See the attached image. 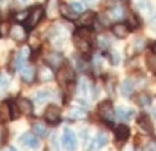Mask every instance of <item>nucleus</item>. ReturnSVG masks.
I'll list each match as a JSON object with an SVG mask.
<instances>
[{
	"mask_svg": "<svg viewBox=\"0 0 156 151\" xmlns=\"http://www.w3.org/2000/svg\"><path fill=\"white\" fill-rule=\"evenodd\" d=\"M44 8L40 6V5H36L34 8H31L29 10V15H28V19L25 20V26L27 29H33L35 28L36 25L40 23V20L43 19L44 16Z\"/></svg>",
	"mask_w": 156,
	"mask_h": 151,
	"instance_id": "nucleus-1",
	"label": "nucleus"
},
{
	"mask_svg": "<svg viewBox=\"0 0 156 151\" xmlns=\"http://www.w3.org/2000/svg\"><path fill=\"white\" fill-rule=\"evenodd\" d=\"M98 114H99V116L105 121V122H108V124H112V121H114V119H115V109H114V106H112V104H111V101H102L100 105H99V107H98Z\"/></svg>",
	"mask_w": 156,
	"mask_h": 151,
	"instance_id": "nucleus-2",
	"label": "nucleus"
},
{
	"mask_svg": "<svg viewBox=\"0 0 156 151\" xmlns=\"http://www.w3.org/2000/svg\"><path fill=\"white\" fill-rule=\"evenodd\" d=\"M56 79L61 85L65 84H73L75 80V72L70 66H61L59 69V72L56 74Z\"/></svg>",
	"mask_w": 156,
	"mask_h": 151,
	"instance_id": "nucleus-3",
	"label": "nucleus"
},
{
	"mask_svg": "<svg viewBox=\"0 0 156 151\" xmlns=\"http://www.w3.org/2000/svg\"><path fill=\"white\" fill-rule=\"evenodd\" d=\"M44 118L49 124H58L60 121V118H61L60 107L54 105V104H50L44 112Z\"/></svg>",
	"mask_w": 156,
	"mask_h": 151,
	"instance_id": "nucleus-4",
	"label": "nucleus"
},
{
	"mask_svg": "<svg viewBox=\"0 0 156 151\" xmlns=\"http://www.w3.org/2000/svg\"><path fill=\"white\" fill-rule=\"evenodd\" d=\"M45 62L51 69H60L64 65V56L59 53L50 51L45 55Z\"/></svg>",
	"mask_w": 156,
	"mask_h": 151,
	"instance_id": "nucleus-5",
	"label": "nucleus"
},
{
	"mask_svg": "<svg viewBox=\"0 0 156 151\" xmlns=\"http://www.w3.org/2000/svg\"><path fill=\"white\" fill-rule=\"evenodd\" d=\"M27 30H28L27 26H23V25H20V24H15V25H12V26L10 28L9 34H10V36L15 41L23 43L25 39H27V36H28Z\"/></svg>",
	"mask_w": 156,
	"mask_h": 151,
	"instance_id": "nucleus-6",
	"label": "nucleus"
},
{
	"mask_svg": "<svg viewBox=\"0 0 156 151\" xmlns=\"http://www.w3.org/2000/svg\"><path fill=\"white\" fill-rule=\"evenodd\" d=\"M62 145L68 150H74L76 147V136L73 130L65 129L62 134Z\"/></svg>",
	"mask_w": 156,
	"mask_h": 151,
	"instance_id": "nucleus-7",
	"label": "nucleus"
},
{
	"mask_svg": "<svg viewBox=\"0 0 156 151\" xmlns=\"http://www.w3.org/2000/svg\"><path fill=\"white\" fill-rule=\"evenodd\" d=\"M115 115L119 120L121 121H130L134 115H135V111L130 107H125V106H120L115 110Z\"/></svg>",
	"mask_w": 156,
	"mask_h": 151,
	"instance_id": "nucleus-8",
	"label": "nucleus"
},
{
	"mask_svg": "<svg viewBox=\"0 0 156 151\" xmlns=\"http://www.w3.org/2000/svg\"><path fill=\"white\" fill-rule=\"evenodd\" d=\"M137 124H139V126L144 130L146 134H154V124L150 119L149 115L146 114H142L139 119H137Z\"/></svg>",
	"mask_w": 156,
	"mask_h": 151,
	"instance_id": "nucleus-9",
	"label": "nucleus"
},
{
	"mask_svg": "<svg viewBox=\"0 0 156 151\" xmlns=\"http://www.w3.org/2000/svg\"><path fill=\"white\" fill-rule=\"evenodd\" d=\"M111 31L116 37H119V39H124V37L127 36V34L130 31V28L127 26V24L116 23L111 26Z\"/></svg>",
	"mask_w": 156,
	"mask_h": 151,
	"instance_id": "nucleus-10",
	"label": "nucleus"
},
{
	"mask_svg": "<svg viewBox=\"0 0 156 151\" xmlns=\"http://www.w3.org/2000/svg\"><path fill=\"white\" fill-rule=\"evenodd\" d=\"M19 142L23 145V146H29L31 149H36L39 146V140L37 137L34 135V134H30V132H27L21 135V137L19 139Z\"/></svg>",
	"mask_w": 156,
	"mask_h": 151,
	"instance_id": "nucleus-11",
	"label": "nucleus"
},
{
	"mask_svg": "<svg viewBox=\"0 0 156 151\" xmlns=\"http://www.w3.org/2000/svg\"><path fill=\"white\" fill-rule=\"evenodd\" d=\"M16 104H18V107H19L21 114H24V115H31L33 114L34 106H33L30 100L25 99V97H19L16 100Z\"/></svg>",
	"mask_w": 156,
	"mask_h": 151,
	"instance_id": "nucleus-12",
	"label": "nucleus"
},
{
	"mask_svg": "<svg viewBox=\"0 0 156 151\" xmlns=\"http://www.w3.org/2000/svg\"><path fill=\"white\" fill-rule=\"evenodd\" d=\"M74 43H75V46L79 49L83 54H90V51H91V41L84 39V37L75 35Z\"/></svg>",
	"mask_w": 156,
	"mask_h": 151,
	"instance_id": "nucleus-13",
	"label": "nucleus"
},
{
	"mask_svg": "<svg viewBox=\"0 0 156 151\" xmlns=\"http://www.w3.org/2000/svg\"><path fill=\"white\" fill-rule=\"evenodd\" d=\"M115 137L119 141H126L130 137V128L125 124H120L115 128Z\"/></svg>",
	"mask_w": 156,
	"mask_h": 151,
	"instance_id": "nucleus-14",
	"label": "nucleus"
},
{
	"mask_svg": "<svg viewBox=\"0 0 156 151\" xmlns=\"http://www.w3.org/2000/svg\"><path fill=\"white\" fill-rule=\"evenodd\" d=\"M96 14L94 11H85L84 14L79 18L80 26H93L96 21Z\"/></svg>",
	"mask_w": 156,
	"mask_h": 151,
	"instance_id": "nucleus-15",
	"label": "nucleus"
},
{
	"mask_svg": "<svg viewBox=\"0 0 156 151\" xmlns=\"http://www.w3.org/2000/svg\"><path fill=\"white\" fill-rule=\"evenodd\" d=\"M59 11L60 14L68 20H76L77 19V12L71 8V5H68V4H60L59 6Z\"/></svg>",
	"mask_w": 156,
	"mask_h": 151,
	"instance_id": "nucleus-16",
	"label": "nucleus"
},
{
	"mask_svg": "<svg viewBox=\"0 0 156 151\" xmlns=\"http://www.w3.org/2000/svg\"><path fill=\"white\" fill-rule=\"evenodd\" d=\"M106 16H108L109 20H114V21L115 20H121L125 16V11L120 5H116V6H112L111 9L108 10Z\"/></svg>",
	"mask_w": 156,
	"mask_h": 151,
	"instance_id": "nucleus-17",
	"label": "nucleus"
},
{
	"mask_svg": "<svg viewBox=\"0 0 156 151\" xmlns=\"http://www.w3.org/2000/svg\"><path fill=\"white\" fill-rule=\"evenodd\" d=\"M106 142H108V135L105 132H99V134H96V136L93 139L91 145H90V150L101 149Z\"/></svg>",
	"mask_w": 156,
	"mask_h": 151,
	"instance_id": "nucleus-18",
	"label": "nucleus"
},
{
	"mask_svg": "<svg viewBox=\"0 0 156 151\" xmlns=\"http://www.w3.org/2000/svg\"><path fill=\"white\" fill-rule=\"evenodd\" d=\"M144 47H145V41L142 39H136L129 45L127 53H129V55H135V54L142 51V49Z\"/></svg>",
	"mask_w": 156,
	"mask_h": 151,
	"instance_id": "nucleus-19",
	"label": "nucleus"
},
{
	"mask_svg": "<svg viewBox=\"0 0 156 151\" xmlns=\"http://www.w3.org/2000/svg\"><path fill=\"white\" fill-rule=\"evenodd\" d=\"M134 89H135V86H134V83L131 79H125L121 84V87H120V90H121V94L122 96L125 97H130L133 95L134 93Z\"/></svg>",
	"mask_w": 156,
	"mask_h": 151,
	"instance_id": "nucleus-20",
	"label": "nucleus"
},
{
	"mask_svg": "<svg viewBox=\"0 0 156 151\" xmlns=\"http://www.w3.org/2000/svg\"><path fill=\"white\" fill-rule=\"evenodd\" d=\"M29 56V47H23L21 49V51L20 53H18V55H16V59H15V69L16 70H19V69H21L23 66H24V64H25V61H27V58Z\"/></svg>",
	"mask_w": 156,
	"mask_h": 151,
	"instance_id": "nucleus-21",
	"label": "nucleus"
},
{
	"mask_svg": "<svg viewBox=\"0 0 156 151\" xmlns=\"http://www.w3.org/2000/svg\"><path fill=\"white\" fill-rule=\"evenodd\" d=\"M135 5L137 8V10L142 14H151L152 12V5L149 0H135Z\"/></svg>",
	"mask_w": 156,
	"mask_h": 151,
	"instance_id": "nucleus-22",
	"label": "nucleus"
},
{
	"mask_svg": "<svg viewBox=\"0 0 156 151\" xmlns=\"http://www.w3.org/2000/svg\"><path fill=\"white\" fill-rule=\"evenodd\" d=\"M59 6H60L59 0H46V14L49 15V18L55 16Z\"/></svg>",
	"mask_w": 156,
	"mask_h": 151,
	"instance_id": "nucleus-23",
	"label": "nucleus"
},
{
	"mask_svg": "<svg viewBox=\"0 0 156 151\" xmlns=\"http://www.w3.org/2000/svg\"><path fill=\"white\" fill-rule=\"evenodd\" d=\"M69 116L73 120H84V119H86L87 114H86V111L81 107H71L70 111H69Z\"/></svg>",
	"mask_w": 156,
	"mask_h": 151,
	"instance_id": "nucleus-24",
	"label": "nucleus"
},
{
	"mask_svg": "<svg viewBox=\"0 0 156 151\" xmlns=\"http://www.w3.org/2000/svg\"><path fill=\"white\" fill-rule=\"evenodd\" d=\"M54 78L53 75V71H51V69H49L48 66H43L39 69V72H37V79L40 81H49Z\"/></svg>",
	"mask_w": 156,
	"mask_h": 151,
	"instance_id": "nucleus-25",
	"label": "nucleus"
},
{
	"mask_svg": "<svg viewBox=\"0 0 156 151\" xmlns=\"http://www.w3.org/2000/svg\"><path fill=\"white\" fill-rule=\"evenodd\" d=\"M21 79L25 81V83H33L34 79H35V70L34 68L31 66H27V68H24L23 71H21Z\"/></svg>",
	"mask_w": 156,
	"mask_h": 151,
	"instance_id": "nucleus-26",
	"label": "nucleus"
},
{
	"mask_svg": "<svg viewBox=\"0 0 156 151\" xmlns=\"http://www.w3.org/2000/svg\"><path fill=\"white\" fill-rule=\"evenodd\" d=\"M146 64L149 69L156 75V53H149L146 55Z\"/></svg>",
	"mask_w": 156,
	"mask_h": 151,
	"instance_id": "nucleus-27",
	"label": "nucleus"
},
{
	"mask_svg": "<svg viewBox=\"0 0 156 151\" xmlns=\"http://www.w3.org/2000/svg\"><path fill=\"white\" fill-rule=\"evenodd\" d=\"M9 114H10V119L11 120H15L20 116V110L18 107V104L16 103H9Z\"/></svg>",
	"mask_w": 156,
	"mask_h": 151,
	"instance_id": "nucleus-28",
	"label": "nucleus"
},
{
	"mask_svg": "<svg viewBox=\"0 0 156 151\" xmlns=\"http://www.w3.org/2000/svg\"><path fill=\"white\" fill-rule=\"evenodd\" d=\"M96 41H98L99 47L102 49V50H108V49L110 47V45H111V41H110V39H109L106 35H101V36H99L98 39H96Z\"/></svg>",
	"mask_w": 156,
	"mask_h": 151,
	"instance_id": "nucleus-29",
	"label": "nucleus"
},
{
	"mask_svg": "<svg viewBox=\"0 0 156 151\" xmlns=\"http://www.w3.org/2000/svg\"><path fill=\"white\" fill-rule=\"evenodd\" d=\"M136 103L140 105V106H149L150 103H151V97L147 95V94H144L141 93L136 96Z\"/></svg>",
	"mask_w": 156,
	"mask_h": 151,
	"instance_id": "nucleus-30",
	"label": "nucleus"
},
{
	"mask_svg": "<svg viewBox=\"0 0 156 151\" xmlns=\"http://www.w3.org/2000/svg\"><path fill=\"white\" fill-rule=\"evenodd\" d=\"M33 130H34V132L37 135V136H41V137H45L46 136V128L44 126L43 124H40V122H36V124H34V126H33Z\"/></svg>",
	"mask_w": 156,
	"mask_h": 151,
	"instance_id": "nucleus-31",
	"label": "nucleus"
},
{
	"mask_svg": "<svg viewBox=\"0 0 156 151\" xmlns=\"http://www.w3.org/2000/svg\"><path fill=\"white\" fill-rule=\"evenodd\" d=\"M126 24H127V26L130 28V30H134V29H136L139 26V19L136 18L135 14H129Z\"/></svg>",
	"mask_w": 156,
	"mask_h": 151,
	"instance_id": "nucleus-32",
	"label": "nucleus"
},
{
	"mask_svg": "<svg viewBox=\"0 0 156 151\" xmlns=\"http://www.w3.org/2000/svg\"><path fill=\"white\" fill-rule=\"evenodd\" d=\"M108 59H109L111 65H118L120 62V55L118 51H115V50H112V51H110L108 54Z\"/></svg>",
	"mask_w": 156,
	"mask_h": 151,
	"instance_id": "nucleus-33",
	"label": "nucleus"
},
{
	"mask_svg": "<svg viewBox=\"0 0 156 151\" xmlns=\"http://www.w3.org/2000/svg\"><path fill=\"white\" fill-rule=\"evenodd\" d=\"M9 87V79L5 75H0V95H3Z\"/></svg>",
	"mask_w": 156,
	"mask_h": 151,
	"instance_id": "nucleus-34",
	"label": "nucleus"
},
{
	"mask_svg": "<svg viewBox=\"0 0 156 151\" xmlns=\"http://www.w3.org/2000/svg\"><path fill=\"white\" fill-rule=\"evenodd\" d=\"M49 97H51V91H49V90H44V91H40L36 96H35V99L37 100L39 103H43V101H45L46 99H49Z\"/></svg>",
	"mask_w": 156,
	"mask_h": 151,
	"instance_id": "nucleus-35",
	"label": "nucleus"
},
{
	"mask_svg": "<svg viewBox=\"0 0 156 151\" xmlns=\"http://www.w3.org/2000/svg\"><path fill=\"white\" fill-rule=\"evenodd\" d=\"M28 15H29V11L24 10V11H20L15 15V20L16 23H25V20L28 19Z\"/></svg>",
	"mask_w": 156,
	"mask_h": 151,
	"instance_id": "nucleus-36",
	"label": "nucleus"
},
{
	"mask_svg": "<svg viewBox=\"0 0 156 151\" xmlns=\"http://www.w3.org/2000/svg\"><path fill=\"white\" fill-rule=\"evenodd\" d=\"M70 5H71V8H73L76 12H83V11H84V6H83V4L79 3V2H73Z\"/></svg>",
	"mask_w": 156,
	"mask_h": 151,
	"instance_id": "nucleus-37",
	"label": "nucleus"
},
{
	"mask_svg": "<svg viewBox=\"0 0 156 151\" xmlns=\"http://www.w3.org/2000/svg\"><path fill=\"white\" fill-rule=\"evenodd\" d=\"M10 30H9V25L8 24H5V23H0V35H8V33H9Z\"/></svg>",
	"mask_w": 156,
	"mask_h": 151,
	"instance_id": "nucleus-38",
	"label": "nucleus"
},
{
	"mask_svg": "<svg viewBox=\"0 0 156 151\" xmlns=\"http://www.w3.org/2000/svg\"><path fill=\"white\" fill-rule=\"evenodd\" d=\"M79 87H80V91L83 93V95H87L89 89H87V84L85 83V80H81V83H80Z\"/></svg>",
	"mask_w": 156,
	"mask_h": 151,
	"instance_id": "nucleus-39",
	"label": "nucleus"
},
{
	"mask_svg": "<svg viewBox=\"0 0 156 151\" xmlns=\"http://www.w3.org/2000/svg\"><path fill=\"white\" fill-rule=\"evenodd\" d=\"M149 26H150V29H151V30L156 31V15H155V16H152V19L150 20Z\"/></svg>",
	"mask_w": 156,
	"mask_h": 151,
	"instance_id": "nucleus-40",
	"label": "nucleus"
},
{
	"mask_svg": "<svg viewBox=\"0 0 156 151\" xmlns=\"http://www.w3.org/2000/svg\"><path fill=\"white\" fill-rule=\"evenodd\" d=\"M145 149H146V150H156V144H155V142H150Z\"/></svg>",
	"mask_w": 156,
	"mask_h": 151,
	"instance_id": "nucleus-41",
	"label": "nucleus"
},
{
	"mask_svg": "<svg viewBox=\"0 0 156 151\" xmlns=\"http://www.w3.org/2000/svg\"><path fill=\"white\" fill-rule=\"evenodd\" d=\"M18 2H20V3H27L28 0H18Z\"/></svg>",
	"mask_w": 156,
	"mask_h": 151,
	"instance_id": "nucleus-42",
	"label": "nucleus"
},
{
	"mask_svg": "<svg viewBox=\"0 0 156 151\" xmlns=\"http://www.w3.org/2000/svg\"><path fill=\"white\" fill-rule=\"evenodd\" d=\"M154 114H155V118H156V110H155V111H154Z\"/></svg>",
	"mask_w": 156,
	"mask_h": 151,
	"instance_id": "nucleus-43",
	"label": "nucleus"
},
{
	"mask_svg": "<svg viewBox=\"0 0 156 151\" xmlns=\"http://www.w3.org/2000/svg\"><path fill=\"white\" fill-rule=\"evenodd\" d=\"M155 53H156V46H155Z\"/></svg>",
	"mask_w": 156,
	"mask_h": 151,
	"instance_id": "nucleus-44",
	"label": "nucleus"
}]
</instances>
